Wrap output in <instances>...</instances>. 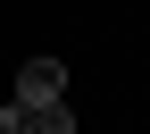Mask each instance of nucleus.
I'll return each instance as SVG.
<instances>
[{
    "label": "nucleus",
    "instance_id": "1",
    "mask_svg": "<svg viewBox=\"0 0 150 134\" xmlns=\"http://www.w3.org/2000/svg\"><path fill=\"white\" fill-rule=\"evenodd\" d=\"M59 92H67V67L59 59H25V67H17V101H25V109L59 101Z\"/></svg>",
    "mask_w": 150,
    "mask_h": 134
},
{
    "label": "nucleus",
    "instance_id": "2",
    "mask_svg": "<svg viewBox=\"0 0 150 134\" xmlns=\"http://www.w3.org/2000/svg\"><path fill=\"white\" fill-rule=\"evenodd\" d=\"M33 134H75V109H67V92H59V101H42V109H33Z\"/></svg>",
    "mask_w": 150,
    "mask_h": 134
},
{
    "label": "nucleus",
    "instance_id": "3",
    "mask_svg": "<svg viewBox=\"0 0 150 134\" xmlns=\"http://www.w3.org/2000/svg\"><path fill=\"white\" fill-rule=\"evenodd\" d=\"M0 134H33V109L25 101H0Z\"/></svg>",
    "mask_w": 150,
    "mask_h": 134
}]
</instances>
